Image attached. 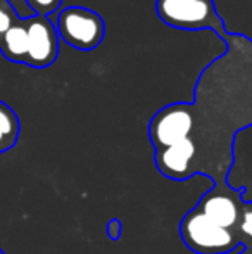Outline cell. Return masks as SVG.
<instances>
[{"mask_svg":"<svg viewBox=\"0 0 252 254\" xmlns=\"http://www.w3.org/2000/svg\"><path fill=\"white\" fill-rule=\"evenodd\" d=\"M225 52L201 71L194 102H189L192 128L189 138L190 177L204 175L212 187L230 189L235 163V138L252 127V38L242 33L216 35Z\"/></svg>","mask_w":252,"mask_h":254,"instance_id":"cell-1","label":"cell"},{"mask_svg":"<svg viewBox=\"0 0 252 254\" xmlns=\"http://www.w3.org/2000/svg\"><path fill=\"white\" fill-rule=\"evenodd\" d=\"M180 235L183 244L195 254H228L242 249L235 232L214 223L197 207L183 216Z\"/></svg>","mask_w":252,"mask_h":254,"instance_id":"cell-2","label":"cell"},{"mask_svg":"<svg viewBox=\"0 0 252 254\" xmlns=\"http://www.w3.org/2000/svg\"><path fill=\"white\" fill-rule=\"evenodd\" d=\"M159 19L171 28L187 31H225V23L212 0H155Z\"/></svg>","mask_w":252,"mask_h":254,"instance_id":"cell-3","label":"cell"},{"mask_svg":"<svg viewBox=\"0 0 252 254\" xmlns=\"http://www.w3.org/2000/svg\"><path fill=\"white\" fill-rule=\"evenodd\" d=\"M59 38L78 51H94L105 37V23L101 14L88 7H66L57 16Z\"/></svg>","mask_w":252,"mask_h":254,"instance_id":"cell-4","label":"cell"},{"mask_svg":"<svg viewBox=\"0 0 252 254\" xmlns=\"http://www.w3.org/2000/svg\"><path fill=\"white\" fill-rule=\"evenodd\" d=\"M192 128L189 102H175L159 109L149 123V138L154 151L187 140Z\"/></svg>","mask_w":252,"mask_h":254,"instance_id":"cell-5","label":"cell"},{"mask_svg":"<svg viewBox=\"0 0 252 254\" xmlns=\"http://www.w3.org/2000/svg\"><path fill=\"white\" fill-rule=\"evenodd\" d=\"M28 56L26 66L45 69L52 66L59 56V33L47 16H35L26 21Z\"/></svg>","mask_w":252,"mask_h":254,"instance_id":"cell-6","label":"cell"},{"mask_svg":"<svg viewBox=\"0 0 252 254\" xmlns=\"http://www.w3.org/2000/svg\"><path fill=\"white\" fill-rule=\"evenodd\" d=\"M247 189L244 187H230L225 190L211 187V190H207L201 197V201L197 202V209L202 211L209 220H212L214 223L221 225L225 228L233 230L239 221L240 211L244 206V194Z\"/></svg>","mask_w":252,"mask_h":254,"instance_id":"cell-7","label":"cell"},{"mask_svg":"<svg viewBox=\"0 0 252 254\" xmlns=\"http://www.w3.org/2000/svg\"><path fill=\"white\" fill-rule=\"evenodd\" d=\"M0 52L5 59L17 64H26L28 56V28L26 21L16 19L5 37L0 42Z\"/></svg>","mask_w":252,"mask_h":254,"instance_id":"cell-8","label":"cell"},{"mask_svg":"<svg viewBox=\"0 0 252 254\" xmlns=\"http://www.w3.org/2000/svg\"><path fill=\"white\" fill-rule=\"evenodd\" d=\"M21 125L12 107L0 101V154L7 152L17 144Z\"/></svg>","mask_w":252,"mask_h":254,"instance_id":"cell-9","label":"cell"},{"mask_svg":"<svg viewBox=\"0 0 252 254\" xmlns=\"http://www.w3.org/2000/svg\"><path fill=\"white\" fill-rule=\"evenodd\" d=\"M233 232L242 248H252V201H244L239 221Z\"/></svg>","mask_w":252,"mask_h":254,"instance_id":"cell-10","label":"cell"},{"mask_svg":"<svg viewBox=\"0 0 252 254\" xmlns=\"http://www.w3.org/2000/svg\"><path fill=\"white\" fill-rule=\"evenodd\" d=\"M16 19H17L16 14H14V10L9 7V3H7L5 0H0V42L5 37L7 31L12 28Z\"/></svg>","mask_w":252,"mask_h":254,"instance_id":"cell-11","label":"cell"},{"mask_svg":"<svg viewBox=\"0 0 252 254\" xmlns=\"http://www.w3.org/2000/svg\"><path fill=\"white\" fill-rule=\"evenodd\" d=\"M5 2L9 3V7L14 10L17 19L28 21V19H31V17L37 16V12L33 10V7L30 5L28 0H5Z\"/></svg>","mask_w":252,"mask_h":254,"instance_id":"cell-12","label":"cell"},{"mask_svg":"<svg viewBox=\"0 0 252 254\" xmlns=\"http://www.w3.org/2000/svg\"><path fill=\"white\" fill-rule=\"evenodd\" d=\"M30 5L33 7V10L37 12V16H50L52 12L61 7L62 0H28Z\"/></svg>","mask_w":252,"mask_h":254,"instance_id":"cell-13","label":"cell"},{"mask_svg":"<svg viewBox=\"0 0 252 254\" xmlns=\"http://www.w3.org/2000/svg\"><path fill=\"white\" fill-rule=\"evenodd\" d=\"M105 230H107V235L112 239V241H118V239L121 237V232H123L121 220H118V218H112V220L107 223V227H105Z\"/></svg>","mask_w":252,"mask_h":254,"instance_id":"cell-14","label":"cell"},{"mask_svg":"<svg viewBox=\"0 0 252 254\" xmlns=\"http://www.w3.org/2000/svg\"><path fill=\"white\" fill-rule=\"evenodd\" d=\"M237 254H252V248H242Z\"/></svg>","mask_w":252,"mask_h":254,"instance_id":"cell-15","label":"cell"},{"mask_svg":"<svg viewBox=\"0 0 252 254\" xmlns=\"http://www.w3.org/2000/svg\"><path fill=\"white\" fill-rule=\"evenodd\" d=\"M0 254H3V251H2V249H0Z\"/></svg>","mask_w":252,"mask_h":254,"instance_id":"cell-16","label":"cell"}]
</instances>
